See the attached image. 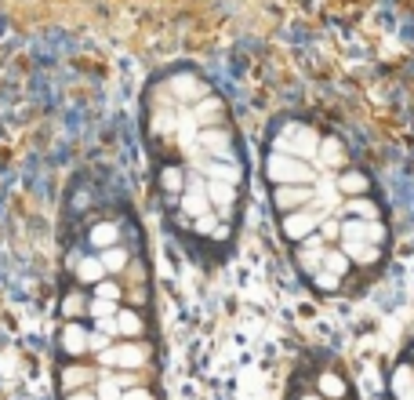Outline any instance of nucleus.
I'll list each match as a JSON object with an SVG mask.
<instances>
[{
  "label": "nucleus",
  "instance_id": "nucleus-8",
  "mask_svg": "<svg viewBox=\"0 0 414 400\" xmlns=\"http://www.w3.org/2000/svg\"><path fill=\"white\" fill-rule=\"evenodd\" d=\"M323 248H327V244H323L316 233H309L305 240H298V244H294V262H298V269H302V273H313V269H320Z\"/></svg>",
  "mask_w": 414,
  "mask_h": 400
},
{
  "label": "nucleus",
  "instance_id": "nucleus-9",
  "mask_svg": "<svg viewBox=\"0 0 414 400\" xmlns=\"http://www.w3.org/2000/svg\"><path fill=\"white\" fill-rule=\"evenodd\" d=\"M98 375H95V368H87L80 364V360H73V364H62L58 371V382H62V393H73V390H87Z\"/></svg>",
  "mask_w": 414,
  "mask_h": 400
},
{
  "label": "nucleus",
  "instance_id": "nucleus-23",
  "mask_svg": "<svg viewBox=\"0 0 414 400\" xmlns=\"http://www.w3.org/2000/svg\"><path fill=\"white\" fill-rule=\"evenodd\" d=\"M298 400H323V397H320V393L313 390V393H305V397H298Z\"/></svg>",
  "mask_w": 414,
  "mask_h": 400
},
{
  "label": "nucleus",
  "instance_id": "nucleus-25",
  "mask_svg": "<svg viewBox=\"0 0 414 400\" xmlns=\"http://www.w3.org/2000/svg\"><path fill=\"white\" fill-rule=\"evenodd\" d=\"M407 360H411V364H414V346H411V353H407Z\"/></svg>",
  "mask_w": 414,
  "mask_h": 400
},
{
  "label": "nucleus",
  "instance_id": "nucleus-11",
  "mask_svg": "<svg viewBox=\"0 0 414 400\" xmlns=\"http://www.w3.org/2000/svg\"><path fill=\"white\" fill-rule=\"evenodd\" d=\"M316 393H320L323 400H342V397H349V382L342 379V371L323 368L320 375H316Z\"/></svg>",
  "mask_w": 414,
  "mask_h": 400
},
{
  "label": "nucleus",
  "instance_id": "nucleus-5",
  "mask_svg": "<svg viewBox=\"0 0 414 400\" xmlns=\"http://www.w3.org/2000/svg\"><path fill=\"white\" fill-rule=\"evenodd\" d=\"M309 197H313V186H309V182H280V186H273V208L280 215L302 208Z\"/></svg>",
  "mask_w": 414,
  "mask_h": 400
},
{
  "label": "nucleus",
  "instance_id": "nucleus-3",
  "mask_svg": "<svg viewBox=\"0 0 414 400\" xmlns=\"http://www.w3.org/2000/svg\"><path fill=\"white\" fill-rule=\"evenodd\" d=\"M316 222H320V218L309 211V208H294V211H283V215H280V233L287 237L291 244H298V240H305L309 233H316Z\"/></svg>",
  "mask_w": 414,
  "mask_h": 400
},
{
  "label": "nucleus",
  "instance_id": "nucleus-22",
  "mask_svg": "<svg viewBox=\"0 0 414 400\" xmlns=\"http://www.w3.org/2000/svg\"><path fill=\"white\" fill-rule=\"evenodd\" d=\"M62 400H98V397H95V390H73V393H66Z\"/></svg>",
  "mask_w": 414,
  "mask_h": 400
},
{
  "label": "nucleus",
  "instance_id": "nucleus-16",
  "mask_svg": "<svg viewBox=\"0 0 414 400\" xmlns=\"http://www.w3.org/2000/svg\"><path fill=\"white\" fill-rule=\"evenodd\" d=\"M313 288L320 291V295H334V291H342V280L345 277H338V273H331V269H313Z\"/></svg>",
  "mask_w": 414,
  "mask_h": 400
},
{
  "label": "nucleus",
  "instance_id": "nucleus-4",
  "mask_svg": "<svg viewBox=\"0 0 414 400\" xmlns=\"http://www.w3.org/2000/svg\"><path fill=\"white\" fill-rule=\"evenodd\" d=\"M87 335H91V328H87V324H80V320H66L62 331H58V353L80 360L87 353Z\"/></svg>",
  "mask_w": 414,
  "mask_h": 400
},
{
  "label": "nucleus",
  "instance_id": "nucleus-26",
  "mask_svg": "<svg viewBox=\"0 0 414 400\" xmlns=\"http://www.w3.org/2000/svg\"><path fill=\"white\" fill-rule=\"evenodd\" d=\"M342 400H349V397H342Z\"/></svg>",
  "mask_w": 414,
  "mask_h": 400
},
{
  "label": "nucleus",
  "instance_id": "nucleus-14",
  "mask_svg": "<svg viewBox=\"0 0 414 400\" xmlns=\"http://www.w3.org/2000/svg\"><path fill=\"white\" fill-rule=\"evenodd\" d=\"M62 317H66V320H80V317H87V295L84 291H66V295H62Z\"/></svg>",
  "mask_w": 414,
  "mask_h": 400
},
{
  "label": "nucleus",
  "instance_id": "nucleus-2",
  "mask_svg": "<svg viewBox=\"0 0 414 400\" xmlns=\"http://www.w3.org/2000/svg\"><path fill=\"white\" fill-rule=\"evenodd\" d=\"M124 240V222L120 218H95L91 226H87V251H102V248H113V244Z\"/></svg>",
  "mask_w": 414,
  "mask_h": 400
},
{
  "label": "nucleus",
  "instance_id": "nucleus-7",
  "mask_svg": "<svg viewBox=\"0 0 414 400\" xmlns=\"http://www.w3.org/2000/svg\"><path fill=\"white\" fill-rule=\"evenodd\" d=\"M338 248L353 266H378L385 255V244H371V240H338Z\"/></svg>",
  "mask_w": 414,
  "mask_h": 400
},
{
  "label": "nucleus",
  "instance_id": "nucleus-15",
  "mask_svg": "<svg viewBox=\"0 0 414 400\" xmlns=\"http://www.w3.org/2000/svg\"><path fill=\"white\" fill-rule=\"evenodd\" d=\"M389 390H393V397L414 390V364H411V360H404V364H396V368H393V382H389Z\"/></svg>",
  "mask_w": 414,
  "mask_h": 400
},
{
  "label": "nucleus",
  "instance_id": "nucleus-10",
  "mask_svg": "<svg viewBox=\"0 0 414 400\" xmlns=\"http://www.w3.org/2000/svg\"><path fill=\"white\" fill-rule=\"evenodd\" d=\"M69 269H73V280L84 284V288H95L102 277H109L106 269H102V262H98L95 251H91V255H80V259H69Z\"/></svg>",
  "mask_w": 414,
  "mask_h": 400
},
{
  "label": "nucleus",
  "instance_id": "nucleus-21",
  "mask_svg": "<svg viewBox=\"0 0 414 400\" xmlns=\"http://www.w3.org/2000/svg\"><path fill=\"white\" fill-rule=\"evenodd\" d=\"M120 400H157V393H153L149 386L138 382V386H127V390L120 393Z\"/></svg>",
  "mask_w": 414,
  "mask_h": 400
},
{
  "label": "nucleus",
  "instance_id": "nucleus-13",
  "mask_svg": "<svg viewBox=\"0 0 414 400\" xmlns=\"http://www.w3.org/2000/svg\"><path fill=\"white\" fill-rule=\"evenodd\" d=\"M320 269H331V273L345 277L349 269H353V262L345 259V251L338 248V244H327V248H323V259H320Z\"/></svg>",
  "mask_w": 414,
  "mask_h": 400
},
{
  "label": "nucleus",
  "instance_id": "nucleus-1",
  "mask_svg": "<svg viewBox=\"0 0 414 400\" xmlns=\"http://www.w3.org/2000/svg\"><path fill=\"white\" fill-rule=\"evenodd\" d=\"M95 360L106 371H142L153 360V346L142 339H120V342H109L106 350H98Z\"/></svg>",
  "mask_w": 414,
  "mask_h": 400
},
{
  "label": "nucleus",
  "instance_id": "nucleus-6",
  "mask_svg": "<svg viewBox=\"0 0 414 400\" xmlns=\"http://www.w3.org/2000/svg\"><path fill=\"white\" fill-rule=\"evenodd\" d=\"M113 331H116V339H146V317H142V309H131V306H124L113 313Z\"/></svg>",
  "mask_w": 414,
  "mask_h": 400
},
{
  "label": "nucleus",
  "instance_id": "nucleus-19",
  "mask_svg": "<svg viewBox=\"0 0 414 400\" xmlns=\"http://www.w3.org/2000/svg\"><path fill=\"white\" fill-rule=\"evenodd\" d=\"M131 309H146L149 306V284H135V288H124V299Z\"/></svg>",
  "mask_w": 414,
  "mask_h": 400
},
{
  "label": "nucleus",
  "instance_id": "nucleus-20",
  "mask_svg": "<svg viewBox=\"0 0 414 400\" xmlns=\"http://www.w3.org/2000/svg\"><path fill=\"white\" fill-rule=\"evenodd\" d=\"M120 277H127L131 284H149V269H146V262L142 259H135V262H127L124 266V273Z\"/></svg>",
  "mask_w": 414,
  "mask_h": 400
},
{
  "label": "nucleus",
  "instance_id": "nucleus-24",
  "mask_svg": "<svg viewBox=\"0 0 414 400\" xmlns=\"http://www.w3.org/2000/svg\"><path fill=\"white\" fill-rule=\"evenodd\" d=\"M396 400H414V390H407V393H400Z\"/></svg>",
  "mask_w": 414,
  "mask_h": 400
},
{
  "label": "nucleus",
  "instance_id": "nucleus-12",
  "mask_svg": "<svg viewBox=\"0 0 414 400\" xmlns=\"http://www.w3.org/2000/svg\"><path fill=\"white\" fill-rule=\"evenodd\" d=\"M98 255V262H102V269H106L109 277H120L124 273V266L131 262V248L120 240V244H113V248H102V251H95Z\"/></svg>",
  "mask_w": 414,
  "mask_h": 400
},
{
  "label": "nucleus",
  "instance_id": "nucleus-17",
  "mask_svg": "<svg viewBox=\"0 0 414 400\" xmlns=\"http://www.w3.org/2000/svg\"><path fill=\"white\" fill-rule=\"evenodd\" d=\"M116 309H120V302L116 299H102V295H87V317L91 320H106L113 317Z\"/></svg>",
  "mask_w": 414,
  "mask_h": 400
},
{
  "label": "nucleus",
  "instance_id": "nucleus-18",
  "mask_svg": "<svg viewBox=\"0 0 414 400\" xmlns=\"http://www.w3.org/2000/svg\"><path fill=\"white\" fill-rule=\"evenodd\" d=\"M120 393L124 390H120V382H116L113 375H98L95 379V397L98 400H120Z\"/></svg>",
  "mask_w": 414,
  "mask_h": 400
}]
</instances>
